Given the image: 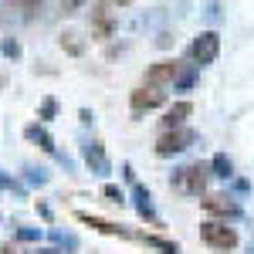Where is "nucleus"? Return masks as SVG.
<instances>
[{
	"mask_svg": "<svg viewBox=\"0 0 254 254\" xmlns=\"http://www.w3.org/2000/svg\"><path fill=\"white\" fill-rule=\"evenodd\" d=\"M200 237H203L210 248H217V251H231V248L237 244L234 231H231V227H224V224H214V220L200 227Z\"/></svg>",
	"mask_w": 254,
	"mask_h": 254,
	"instance_id": "f257e3e1",
	"label": "nucleus"
},
{
	"mask_svg": "<svg viewBox=\"0 0 254 254\" xmlns=\"http://www.w3.org/2000/svg\"><path fill=\"white\" fill-rule=\"evenodd\" d=\"M217 51H220V38H217L214 31H203L200 38L193 41V48H190V58L196 64H210L217 58Z\"/></svg>",
	"mask_w": 254,
	"mask_h": 254,
	"instance_id": "f03ea898",
	"label": "nucleus"
},
{
	"mask_svg": "<svg viewBox=\"0 0 254 254\" xmlns=\"http://www.w3.org/2000/svg\"><path fill=\"white\" fill-rule=\"evenodd\" d=\"M190 142H193V132H190V129H173V132L159 136L156 153H159V156H173V153H183Z\"/></svg>",
	"mask_w": 254,
	"mask_h": 254,
	"instance_id": "7ed1b4c3",
	"label": "nucleus"
},
{
	"mask_svg": "<svg viewBox=\"0 0 254 254\" xmlns=\"http://www.w3.org/2000/svg\"><path fill=\"white\" fill-rule=\"evenodd\" d=\"M176 187L187 190V193H200V190L207 187V166H187V170H180Z\"/></svg>",
	"mask_w": 254,
	"mask_h": 254,
	"instance_id": "20e7f679",
	"label": "nucleus"
},
{
	"mask_svg": "<svg viewBox=\"0 0 254 254\" xmlns=\"http://www.w3.org/2000/svg\"><path fill=\"white\" fill-rule=\"evenodd\" d=\"M176 71H180L176 61H156V64L146 71V81H149V85H163V81H173Z\"/></svg>",
	"mask_w": 254,
	"mask_h": 254,
	"instance_id": "39448f33",
	"label": "nucleus"
},
{
	"mask_svg": "<svg viewBox=\"0 0 254 254\" xmlns=\"http://www.w3.org/2000/svg\"><path fill=\"white\" fill-rule=\"evenodd\" d=\"M159 102H163V92H156V88H139V92H132V109H136V112L156 109Z\"/></svg>",
	"mask_w": 254,
	"mask_h": 254,
	"instance_id": "423d86ee",
	"label": "nucleus"
},
{
	"mask_svg": "<svg viewBox=\"0 0 254 254\" xmlns=\"http://www.w3.org/2000/svg\"><path fill=\"white\" fill-rule=\"evenodd\" d=\"M190 112H193V105H190V102H176L173 109L163 116V126H166V129H173V126H180V122L190 116Z\"/></svg>",
	"mask_w": 254,
	"mask_h": 254,
	"instance_id": "0eeeda50",
	"label": "nucleus"
},
{
	"mask_svg": "<svg viewBox=\"0 0 254 254\" xmlns=\"http://www.w3.org/2000/svg\"><path fill=\"white\" fill-rule=\"evenodd\" d=\"M203 207H207L210 214H237V203H231L227 196H207Z\"/></svg>",
	"mask_w": 254,
	"mask_h": 254,
	"instance_id": "6e6552de",
	"label": "nucleus"
},
{
	"mask_svg": "<svg viewBox=\"0 0 254 254\" xmlns=\"http://www.w3.org/2000/svg\"><path fill=\"white\" fill-rule=\"evenodd\" d=\"M81 224H88V227H95V231H102V234H119L126 237V231L122 227H116V224H109V220H98V217H88V214H78Z\"/></svg>",
	"mask_w": 254,
	"mask_h": 254,
	"instance_id": "1a4fd4ad",
	"label": "nucleus"
},
{
	"mask_svg": "<svg viewBox=\"0 0 254 254\" xmlns=\"http://www.w3.org/2000/svg\"><path fill=\"white\" fill-rule=\"evenodd\" d=\"M85 159L95 166V170H105V153H102V146L92 142V146H85Z\"/></svg>",
	"mask_w": 254,
	"mask_h": 254,
	"instance_id": "9d476101",
	"label": "nucleus"
},
{
	"mask_svg": "<svg viewBox=\"0 0 254 254\" xmlns=\"http://www.w3.org/2000/svg\"><path fill=\"white\" fill-rule=\"evenodd\" d=\"M61 44H64L71 55H81V41H78V34H71V31H68V34L61 38Z\"/></svg>",
	"mask_w": 254,
	"mask_h": 254,
	"instance_id": "9b49d317",
	"label": "nucleus"
},
{
	"mask_svg": "<svg viewBox=\"0 0 254 254\" xmlns=\"http://www.w3.org/2000/svg\"><path fill=\"white\" fill-rule=\"evenodd\" d=\"M27 136H31V139H38V142H41V149H55V146H51V139L44 136L38 126H31V129H27Z\"/></svg>",
	"mask_w": 254,
	"mask_h": 254,
	"instance_id": "f8f14e48",
	"label": "nucleus"
},
{
	"mask_svg": "<svg viewBox=\"0 0 254 254\" xmlns=\"http://www.w3.org/2000/svg\"><path fill=\"white\" fill-rule=\"evenodd\" d=\"M214 170H217V176H231V159L227 156H214Z\"/></svg>",
	"mask_w": 254,
	"mask_h": 254,
	"instance_id": "ddd939ff",
	"label": "nucleus"
},
{
	"mask_svg": "<svg viewBox=\"0 0 254 254\" xmlns=\"http://www.w3.org/2000/svg\"><path fill=\"white\" fill-rule=\"evenodd\" d=\"M55 109H58V102H55V98H48V102L41 105V119H51V116H55Z\"/></svg>",
	"mask_w": 254,
	"mask_h": 254,
	"instance_id": "4468645a",
	"label": "nucleus"
},
{
	"mask_svg": "<svg viewBox=\"0 0 254 254\" xmlns=\"http://www.w3.org/2000/svg\"><path fill=\"white\" fill-rule=\"evenodd\" d=\"M81 3H85V0H61V10H64V14H75Z\"/></svg>",
	"mask_w": 254,
	"mask_h": 254,
	"instance_id": "2eb2a0df",
	"label": "nucleus"
},
{
	"mask_svg": "<svg viewBox=\"0 0 254 254\" xmlns=\"http://www.w3.org/2000/svg\"><path fill=\"white\" fill-rule=\"evenodd\" d=\"M105 196H112V200H116V203H122V193H119L116 187H105Z\"/></svg>",
	"mask_w": 254,
	"mask_h": 254,
	"instance_id": "dca6fc26",
	"label": "nucleus"
},
{
	"mask_svg": "<svg viewBox=\"0 0 254 254\" xmlns=\"http://www.w3.org/2000/svg\"><path fill=\"white\" fill-rule=\"evenodd\" d=\"M0 254H17V248H10V244H3V248H0Z\"/></svg>",
	"mask_w": 254,
	"mask_h": 254,
	"instance_id": "f3484780",
	"label": "nucleus"
},
{
	"mask_svg": "<svg viewBox=\"0 0 254 254\" xmlns=\"http://www.w3.org/2000/svg\"><path fill=\"white\" fill-rule=\"evenodd\" d=\"M14 3H20V7H34L38 0H14Z\"/></svg>",
	"mask_w": 254,
	"mask_h": 254,
	"instance_id": "a211bd4d",
	"label": "nucleus"
},
{
	"mask_svg": "<svg viewBox=\"0 0 254 254\" xmlns=\"http://www.w3.org/2000/svg\"><path fill=\"white\" fill-rule=\"evenodd\" d=\"M112 3H122V7H126V3H132V0H112Z\"/></svg>",
	"mask_w": 254,
	"mask_h": 254,
	"instance_id": "6ab92c4d",
	"label": "nucleus"
}]
</instances>
